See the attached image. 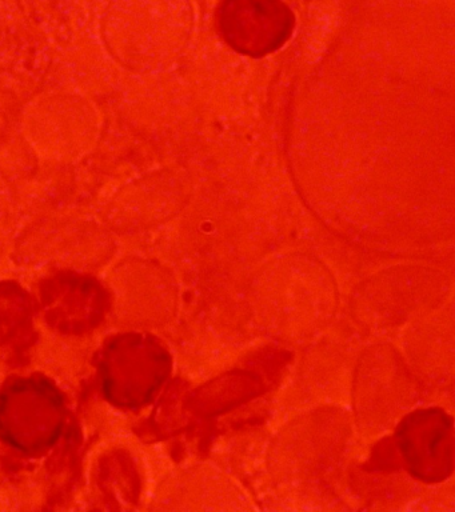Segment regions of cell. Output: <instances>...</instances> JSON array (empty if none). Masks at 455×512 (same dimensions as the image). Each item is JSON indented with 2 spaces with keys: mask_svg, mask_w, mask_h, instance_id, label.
Masks as SVG:
<instances>
[{
  "mask_svg": "<svg viewBox=\"0 0 455 512\" xmlns=\"http://www.w3.org/2000/svg\"><path fill=\"white\" fill-rule=\"evenodd\" d=\"M63 414L61 395L45 380H19L0 395L3 439L31 454L45 450L58 439Z\"/></svg>",
  "mask_w": 455,
  "mask_h": 512,
  "instance_id": "cell-1",
  "label": "cell"
},
{
  "mask_svg": "<svg viewBox=\"0 0 455 512\" xmlns=\"http://www.w3.org/2000/svg\"><path fill=\"white\" fill-rule=\"evenodd\" d=\"M215 20L223 42L251 58L278 51L295 27L293 11L283 0H221Z\"/></svg>",
  "mask_w": 455,
  "mask_h": 512,
  "instance_id": "cell-2",
  "label": "cell"
}]
</instances>
